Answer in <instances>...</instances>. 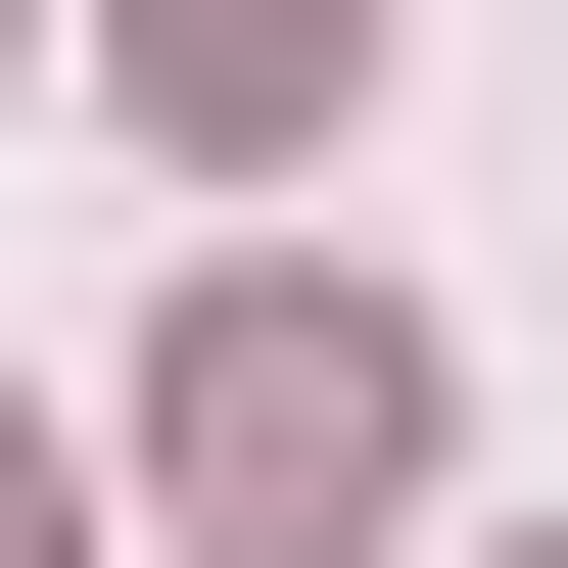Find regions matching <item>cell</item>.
I'll return each mask as SVG.
<instances>
[{
  "instance_id": "cell-1",
  "label": "cell",
  "mask_w": 568,
  "mask_h": 568,
  "mask_svg": "<svg viewBox=\"0 0 568 568\" xmlns=\"http://www.w3.org/2000/svg\"><path fill=\"white\" fill-rule=\"evenodd\" d=\"M142 521H237V568L426 521V332H379V284H190V379H142Z\"/></svg>"
},
{
  "instance_id": "cell-2",
  "label": "cell",
  "mask_w": 568,
  "mask_h": 568,
  "mask_svg": "<svg viewBox=\"0 0 568 568\" xmlns=\"http://www.w3.org/2000/svg\"><path fill=\"white\" fill-rule=\"evenodd\" d=\"M332 95H379V0H142V142H237V190H284Z\"/></svg>"
},
{
  "instance_id": "cell-3",
  "label": "cell",
  "mask_w": 568,
  "mask_h": 568,
  "mask_svg": "<svg viewBox=\"0 0 568 568\" xmlns=\"http://www.w3.org/2000/svg\"><path fill=\"white\" fill-rule=\"evenodd\" d=\"M0 568H95V426H0Z\"/></svg>"
}]
</instances>
